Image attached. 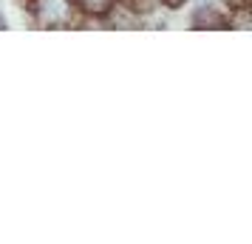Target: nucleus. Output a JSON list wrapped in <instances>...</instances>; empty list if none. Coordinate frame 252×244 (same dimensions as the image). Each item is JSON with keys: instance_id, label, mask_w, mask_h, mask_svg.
<instances>
[{"instance_id": "nucleus-3", "label": "nucleus", "mask_w": 252, "mask_h": 244, "mask_svg": "<svg viewBox=\"0 0 252 244\" xmlns=\"http://www.w3.org/2000/svg\"><path fill=\"white\" fill-rule=\"evenodd\" d=\"M224 3L235 6V9H247V6H250V0H224Z\"/></svg>"}, {"instance_id": "nucleus-4", "label": "nucleus", "mask_w": 252, "mask_h": 244, "mask_svg": "<svg viewBox=\"0 0 252 244\" xmlns=\"http://www.w3.org/2000/svg\"><path fill=\"white\" fill-rule=\"evenodd\" d=\"M164 3H167V6H173V9H179V6H182L184 0H164Z\"/></svg>"}, {"instance_id": "nucleus-1", "label": "nucleus", "mask_w": 252, "mask_h": 244, "mask_svg": "<svg viewBox=\"0 0 252 244\" xmlns=\"http://www.w3.org/2000/svg\"><path fill=\"white\" fill-rule=\"evenodd\" d=\"M195 26H213V29H221L224 26V17L213 9H198L195 12Z\"/></svg>"}, {"instance_id": "nucleus-2", "label": "nucleus", "mask_w": 252, "mask_h": 244, "mask_svg": "<svg viewBox=\"0 0 252 244\" xmlns=\"http://www.w3.org/2000/svg\"><path fill=\"white\" fill-rule=\"evenodd\" d=\"M80 6L88 14H105L111 9V0H80Z\"/></svg>"}]
</instances>
